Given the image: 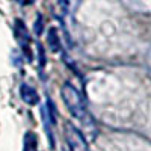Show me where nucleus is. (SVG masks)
Listing matches in <instances>:
<instances>
[{"mask_svg": "<svg viewBox=\"0 0 151 151\" xmlns=\"http://www.w3.org/2000/svg\"><path fill=\"white\" fill-rule=\"evenodd\" d=\"M60 95H62V100H64L65 106L68 107L70 113L74 118H77L85 125H94L92 118L89 116V113H88V110L85 107L82 95L79 94V91L76 89L73 85L65 83L60 89Z\"/></svg>", "mask_w": 151, "mask_h": 151, "instance_id": "f257e3e1", "label": "nucleus"}, {"mask_svg": "<svg viewBox=\"0 0 151 151\" xmlns=\"http://www.w3.org/2000/svg\"><path fill=\"white\" fill-rule=\"evenodd\" d=\"M64 134H65V141L70 147L71 151H89L88 142L85 139V134L77 130L73 124L67 122L64 125Z\"/></svg>", "mask_w": 151, "mask_h": 151, "instance_id": "f03ea898", "label": "nucleus"}, {"mask_svg": "<svg viewBox=\"0 0 151 151\" xmlns=\"http://www.w3.org/2000/svg\"><path fill=\"white\" fill-rule=\"evenodd\" d=\"M20 94H21V98H23V101L24 103H27V104H36L38 101H40V97H38V92L33 89L32 86L29 85H21L20 88Z\"/></svg>", "mask_w": 151, "mask_h": 151, "instance_id": "7ed1b4c3", "label": "nucleus"}, {"mask_svg": "<svg viewBox=\"0 0 151 151\" xmlns=\"http://www.w3.org/2000/svg\"><path fill=\"white\" fill-rule=\"evenodd\" d=\"M82 0H58V5L60 6L62 12L67 15H73L76 11H77L79 5Z\"/></svg>", "mask_w": 151, "mask_h": 151, "instance_id": "20e7f679", "label": "nucleus"}, {"mask_svg": "<svg viewBox=\"0 0 151 151\" xmlns=\"http://www.w3.org/2000/svg\"><path fill=\"white\" fill-rule=\"evenodd\" d=\"M47 42H48V47L52 48V52H59L60 50V38H59V33H58L56 27H50L48 29Z\"/></svg>", "mask_w": 151, "mask_h": 151, "instance_id": "39448f33", "label": "nucleus"}, {"mask_svg": "<svg viewBox=\"0 0 151 151\" xmlns=\"http://www.w3.org/2000/svg\"><path fill=\"white\" fill-rule=\"evenodd\" d=\"M23 151H38V147H36V136L30 132H27L24 134V147H23Z\"/></svg>", "mask_w": 151, "mask_h": 151, "instance_id": "423d86ee", "label": "nucleus"}]
</instances>
